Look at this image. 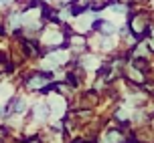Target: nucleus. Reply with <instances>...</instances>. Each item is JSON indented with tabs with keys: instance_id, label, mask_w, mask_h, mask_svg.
I'll return each mask as SVG.
<instances>
[{
	"instance_id": "nucleus-3",
	"label": "nucleus",
	"mask_w": 154,
	"mask_h": 143,
	"mask_svg": "<svg viewBox=\"0 0 154 143\" xmlns=\"http://www.w3.org/2000/svg\"><path fill=\"white\" fill-rule=\"evenodd\" d=\"M106 141H108V143H116V141H120V133H118V131H112V133H109V135L106 137Z\"/></svg>"
},
{
	"instance_id": "nucleus-2",
	"label": "nucleus",
	"mask_w": 154,
	"mask_h": 143,
	"mask_svg": "<svg viewBox=\"0 0 154 143\" xmlns=\"http://www.w3.org/2000/svg\"><path fill=\"white\" fill-rule=\"evenodd\" d=\"M43 85H45V79L43 77H35L31 83H29V87H43Z\"/></svg>"
},
{
	"instance_id": "nucleus-1",
	"label": "nucleus",
	"mask_w": 154,
	"mask_h": 143,
	"mask_svg": "<svg viewBox=\"0 0 154 143\" xmlns=\"http://www.w3.org/2000/svg\"><path fill=\"white\" fill-rule=\"evenodd\" d=\"M47 115H49V109L45 105H38L37 107V117L38 119H47Z\"/></svg>"
}]
</instances>
